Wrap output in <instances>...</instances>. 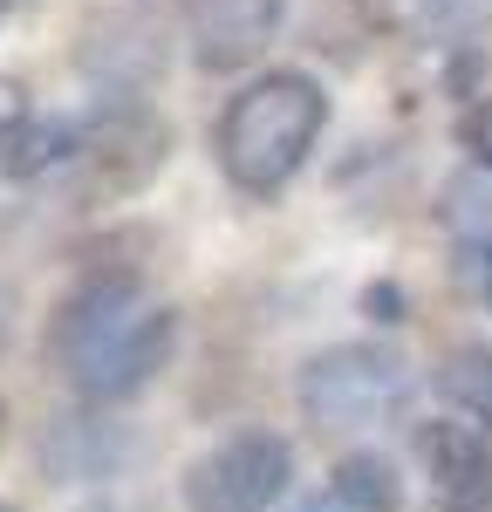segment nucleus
<instances>
[{
	"label": "nucleus",
	"instance_id": "nucleus-17",
	"mask_svg": "<svg viewBox=\"0 0 492 512\" xmlns=\"http://www.w3.org/2000/svg\"><path fill=\"white\" fill-rule=\"evenodd\" d=\"M0 512H7V506H0Z\"/></svg>",
	"mask_w": 492,
	"mask_h": 512
},
{
	"label": "nucleus",
	"instance_id": "nucleus-1",
	"mask_svg": "<svg viewBox=\"0 0 492 512\" xmlns=\"http://www.w3.org/2000/svg\"><path fill=\"white\" fill-rule=\"evenodd\" d=\"M171 342H178V315L151 294L137 267H89L48 315V355L89 410L151 390L171 362Z\"/></svg>",
	"mask_w": 492,
	"mask_h": 512
},
{
	"label": "nucleus",
	"instance_id": "nucleus-4",
	"mask_svg": "<svg viewBox=\"0 0 492 512\" xmlns=\"http://www.w3.org/2000/svg\"><path fill=\"white\" fill-rule=\"evenodd\" d=\"M294 485V444L281 431H233L185 465V512H274Z\"/></svg>",
	"mask_w": 492,
	"mask_h": 512
},
{
	"label": "nucleus",
	"instance_id": "nucleus-12",
	"mask_svg": "<svg viewBox=\"0 0 492 512\" xmlns=\"http://www.w3.org/2000/svg\"><path fill=\"white\" fill-rule=\"evenodd\" d=\"M21 123H28V103H21V89L14 82H0V171L14 158V137H21Z\"/></svg>",
	"mask_w": 492,
	"mask_h": 512
},
{
	"label": "nucleus",
	"instance_id": "nucleus-10",
	"mask_svg": "<svg viewBox=\"0 0 492 512\" xmlns=\"http://www.w3.org/2000/svg\"><path fill=\"white\" fill-rule=\"evenodd\" d=\"M451 144L479 164V171H492V89H479L472 103H458V117H451Z\"/></svg>",
	"mask_w": 492,
	"mask_h": 512
},
{
	"label": "nucleus",
	"instance_id": "nucleus-16",
	"mask_svg": "<svg viewBox=\"0 0 492 512\" xmlns=\"http://www.w3.org/2000/svg\"><path fill=\"white\" fill-rule=\"evenodd\" d=\"M14 7H21V0H0V14H14Z\"/></svg>",
	"mask_w": 492,
	"mask_h": 512
},
{
	"label": "nucleus",
	"instance_id": "nucleus-14",
	"mask_svg": "<svg viewBox=\"0 0 492 512\" xmlns=\"http://www.w3.org/2000/svg\"><path fill=\"white\" fill-rule=\"evenodd\" d=\"M287 512H349V506H342V499L328 492V499H301V506H287Z\"/></svg>",
	"mask_w": 492,
	"mask_h": 512
},
{
	"label": "nucleus",
	"instance_id": "nucleus-13",
	"mask_svg": "<svg viewBox=\"0 0 492 512\" xmlns=\"http://www.w3.org/2000/svg\"><path fill=\"white\" fill-rule=\"evenodd\" d=\"M363 315H369V321H404V294H397V280H376V287H363Z\"/></svg>",
	"mask_w": 492,
	"mask_h": 512
},
{
	"label": "nucleus",
	"instance_id": "nucleus-6",
	"mask_svg": "<svg viewBox=\"0 0 492 512\" xmlns=\"http://www.w3.org/2000/svg\"><path fill=\"white\" fill-rule=\"evenodd\" d=\"M287 0H185V41L205 76H233L246 62L267 55V41L281 35Z\"/></svg>",
	"mask_w": 492,
	"mask_h": 512
},
{
	"label": "nucleus",
	"instance_id": "nucleus-3",
	"mask_svg": "<svg viewBox=\"0 0 492 512\" xmlns=\"http://www.w3.org/2000/svg\"><path fill=\"white\" fill-rule=\"evenodd\" d=\"M417 369L404 362V349L390 342H335L315 349L294 376V403L322 437H349V431H376L390 417H404Z\"/></svg>",
	"mask_w": 492,
	"mask_h": 512
},
{
	"label": "nucleus",
	"instance_id": "nucleus-11",
	"mask_svg": "<svg viewBox=\"0 0 492 512\" xmlns=\"http://www.w3.org/2000/svg\"><path fill=\"white\" fill-rule=\"evenodd\" d=\"M458 280H465V294L479 301L492 315V233H479L472 246H465V260H458Z\"/></svg>",
	"mask_w": 492,
	"mask_h": 512
},
{
	"label": "nucleus",
	"instance_id": "nucleus-5",
	"mask_svg": "<svg viewBox=\"0 0 492 512\" xmlns=\"http://www.w3.org/2000/svg\"><path fill=\"white\" fill-rule=\"evenodd\" d=\"M417 458L438 512H492V424L438 410L431 424H417Z\"/></svg>",
	"mask_w": 492,
	"mask_h": 512
},
{
	"label": "nucleus",
	"instance_id": "nucleus-2",
	"mask_svg": "<svg viewBox=\"0 0 492 512\" xmlns=\"http://www.w3.org/2000/svg\"><path fill=\"white\" fill-rule=\"evenodd\" d=\"M328 130V89L308 69H267V76L240 82L226 96V110L212 123V158H219V178L240 198H281L315 144Z\"/></svg>",
	"mask_w": 492,
	"mask_h": 512
},
{
	"label": "nucleus",
	"instance_id": "nucleus-15",
	"mask_svg": "<svg viewBox=\"0 0 492 512\" xmlns=\"http://www.w3.org/2000/svg\"><path fill=\"white\" fill-rule=\"evenodd\" d=\"M7 328H14V301L0 294V342H7Z\"/></svg>",
	"mask_w": 492,
	"mask_h": 512
},
{
	"label": "nucleus",
	"instance_id": "nucleus-7",
	"mask_svg": "<svg viewBox=\"0 0 492 512\" xmlns=\"http://www.w3.org/2000/svg\"><path fill=\"white\" fill-rule=\"evenodd\" d=\"M356 7H363L376 28L417 41V48H438L445 35H465L472 28V0H356Z\"/></svg>",
	"mask_w": 492,
	"mask_h": 512
},
{
	"label": "nucleus",
	"instance_id": "nucleus-8",
	"mask_svg": "<svg viewBox=\"0 0 492 512\" xmlns=\"http://www.w3.org/2000/svg\"><path fill=\"white\" fill-rule=\"evenodd\" d=\"M328 492L349 512H397L404 506V478H397V465H390L383 451H349V458H335Z\"/></svg>",
	"mask_w": 492,
	"mask_h": 512
},
{
	"label": "nucleus",
	"instance_id": "nucleus-9",
	"mask_svg": "<svg viewBox=\"0 0 492 512\" xmlns=\"http://www.w3.org/2000/svg\"><path fill=\"white\" fill-rule=\"evenodd\" d=\"M438 396H445V410H465V417L492 424V349L486 342H458L438 362Z\"/></svg>",
	"mask_w": 492,
	"mask_h": 512
}]
</instances>
